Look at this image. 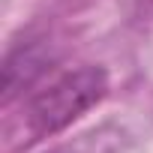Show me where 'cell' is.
Instances as JSON below:
<instances>
[{
	"label": "cell",
	"mask_w": 153,
	"mask_h": 153,
	"mask_svg": "<svg viewBox=\"0 0 153 153\" xmlns=\"http://www.w3.org/2000/svg\"><path fill=\"white\" fill-rule=\"evenodd\" d=\"M108 93V72L102 66H75L66 69L39 90H33L24 102L21 126L27 141L51 138L81 120L90 108H96Z\"/></svg>",
	"instance_id": "6da1fadb"
},
{
	"label": "cell",
	"mask_w": 153,
	"mask_h": 153,
	"mask_svg": "<svg viewBox=\"0 0 153 153\" xmlns=\"http://www.w3.org/2000/svg\"><path fill=\"white\" fill-rule=\"evenodd\" d=\"M45 63H48V57H45L42 45L12 48L6 54V63H3V102H9L15 93H21L24 87H30L45 72Z\"/></svg>",
	"instance_id": "7a4b0ae2"
},
{
	"label": "cell",
	"mask_w": 153,
	"mask_h": 153,
	"mask_svg": "<svg viewBox=\"0 0 153 153\" xmlns=\"http://www.w3.org/2000/svg\"><path fill=\"white\" fill-rule=\"evenodd\" d=\"M138 12L147 15V18H153V0H138Z\"/></svg>",
	"instance_id": "3957f363"
},
{
	"label": "cell",
	"mask_w": 153,
	"mask_h": 153,
	"mask_svg": "<svg viewBox=\"0 0 153 153\" xmlns=\"http://www.w3.org/2000/svg\"><path fill=\"white\" fill-rule=\"evenodd\" d=\"M48 153H78L75 147H54V150H48Z\"/></svg>",
	"instance_id": "277c9868"
}]
</instances>
